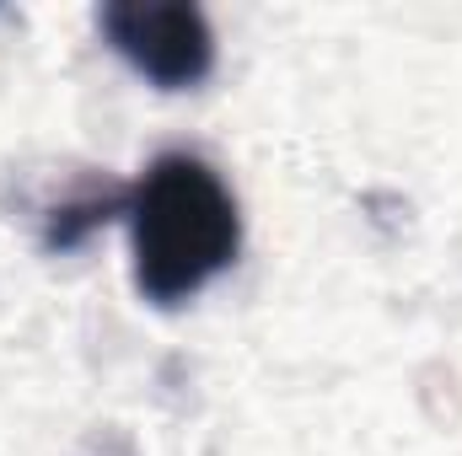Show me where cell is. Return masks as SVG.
Wrapping results in <instances>:
<instances>
[{
	"mask_svg": "<svg viewBox=\"0 0 462 456\" xmlns=\"http://www.w3.org/2000/svg\"><path fill=\"white\" fill-rule=\"evenodd\" d=\"M134 285L156 306L199 296L236 258V205L199 156H162L134 199Z\"/></svg>",
	"mask_w": 462,
	"mask_h": 456,
	"instance_id": "cell-1",
	"label": "cell"
},
{
	"mask_svg": "<svg viewBox=\"0 0 462 456\" xmlns=\"http://www.w3.org/2000/svg\"><path fill=\"white\" fill-rule=\"evenodd\" d=\"M103 27L118 54L156 87H194L210 76L216 43L194 5H108Z\"/></svg>",
	"mask_w": 462,
	"mask_h": 456,
	"instance_id": "cell-2",
	"label": "cell"
}]
</instances>
